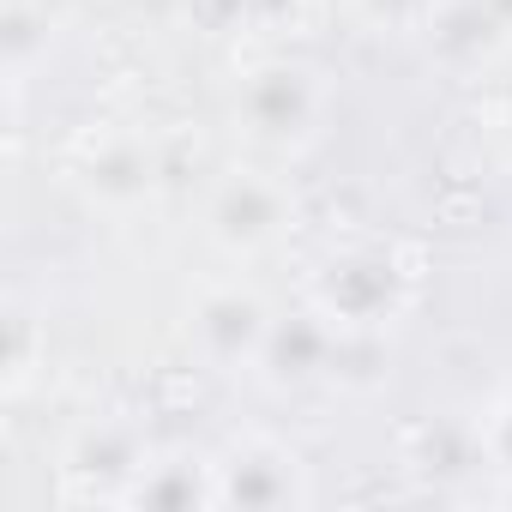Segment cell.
<instances>
[{
  "mask_svg": "<svg viewBox=\"0 0 512 512\" xmlns=\"http://www.w3.org/2000/svg\"><path fill=\"white\" fill-rule=\"evenodd\" d=\"M211 506V458H157L145 464L139 488H133V506Z\"/></svg>",
  "mask_w": 512,
  "mask_h": 512,
  "instance_id": "52a82bcc",
  "label": "cell"
},
{
  "mask_svg": "<svg viewBox=\"0 0 512 512\" xmlns=\"http://www.w3.org/2000/svg\"><path fill=\"white\" fill-rule=\"evenodd\" d=\"M272 326H278L272 308L253 290H241V284H217V290H205L193 302V344L223 374H260Z\"/></svg>",
  "mask_w": 512,
  "mask_h": 512,
  "instance_id": "5b68a950",
  "label": "cell"
},
{
  "mask_svg": "<svg viewBox=\"0 0 512 512\" xmlns=\"http://www.w3.org/2000/svg\"><path fill=\"white\" fill-rule=\"evenodd\" d=\"M151 464V446L127 422H91L67 452V482L79 500H133L139 476Z\"/></svg>",
  "mask_w": 512,
  "mask_h": 512,
  "instance_id": "8992f818",
  "label": "cell"
},
{
  "mask_svg": "<svg viewBox=\"0 0 512 512\" xmlns=\"http://www.w3.org/2000/svg\"><path fill=\"white\" fill-rule=\"evenodd\" d=\"M482 458L506 476V500H512V398H500L482 416Z\"/></svg>",
  "mask_w": 512,
  "mask_h": 512,
  "instance_id": "ba28073f",
  "label": "cell"
},
{
  "mask_svg": "<svg viewBox=\"0 0 512 512\" xmlns=\"http://www.w3.org/2000/svg\"><path fill=\"white\" fill-rule=\"evenodd\" d=\"M326 79L308 67V61H266V67H253L235 91V127L260 145V151H302L320 139L326 127Z\"/></svg>",
  "mask_w": 512,
  "mask_h": 512,
  "instance_id": "7a4b0ae2",
  "label": "cell"
},
{
  "mask_svg": "<svg viewBox=\"0 0 512 512\" xmlns=\"http://www.w3.org/2000/svg\"><path fill=\"white\" fill-rule=\"evenodd\" d=\"M308 500H314L308 464L266 434H241L229 452L211 458V506L278 512V506H308Z\"/></svg>",
  "mask_w": 512,
  "mask_h": 512,
  "instance_id": "3957f363",
  "label": "cell"
},
{
  "mask_svg": "<svg viewBox=\"0 0 512 512\" xmlns=\"http://www.w3.org/2000/svg\"><path fill=\"white\" fill-rule=\"evenodd\" d=\"M296 217V199L278 175L266 169H235L211 187V205H205V229L223 253H260L272 247Z\"/></svg>",
  "mask_w": 512,
  "mask_h": 512,
  "instance_id": "277c9868",
  "label": "cell"
},
{
  "mask_svg": "<svg viewBox=\"0 0 512 512\" xmlns=\"http://www.w3.org/2000/svg\"><path fill=\"white\" fill-rule=\"evenodd\" d=\"M410 296H416V266L392 241L332 247L308 278V308L332 332H386L404 320Z\"/></svg>",
  "mask_w": 512,
  "mask_h": 512,
  "instance_id": "6da1fadb",
  "label": "cell"
}]
</instances>
